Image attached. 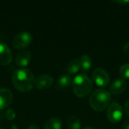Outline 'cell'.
<instances>
[{
	"mask_svg": "<svg viewBox=\"0 0 129 129\" xmlns=\"http://www.w3.org/2000/svg\"><path fill=\"white\" fill-rule=\"evenodd\" d=\"M125 112L126 115L129 116V99H128L125 103Z\"/></svg>",
	"mask_w": 129,
	"mask_h": 129,
	"instance_id": "20",
	"label": "cell"
},
{
	"mask_svg": "<svg viewBox=\"0 0 129 129\" xmlns=\"http://www.w3.org/2000/svg\"><path fill=\"white\" fill-rule=\"evenodd\" d=\"M0 129H3V128H0Z\"/></svg>",
	"mask_w": 129,
	"mask_h": 129,
	"instance_id": "26",
	"label": "cell"
},
{
	"mask_svg": "<svg viewBox=\"0 0 129 129\" xmlns=\"http://www.w3.org/2000/svg\"><path fill=\"white\" fill-rule=\"evenodd\" d=\"M67 124L70 129H80L81 128V122L79 119L74 115L69 117Z\"/></svg>",
	"mask_w": 129,
	"mask_h": 129,
	"instance_id": "15",
	"label": "cell"
},
{
	"mask_svg": "<svg viewBox=\"0 0 129 129\" xmlns=\"http://www.w3.org/2000/svg\"><path fill=\"white\" fill-rule=\"evenodd\" d=\"M27 129H40V128H39V127L38 125H32L29 126Z\"/></svg>",
	"mask_w": 129,
	"mask_h": 129,
	"instance_id": "23",
	"label": "cell"
},
{
	"mask_svg": "<svg viewBox=\"0 0 129 129\" xmlns=\"http://www.w3.org/2000/svg\"><path fill=\"white\" fill-rule=\"evenodd\" d=\"M111 94L104 89L95 90L89 98V104L91 109L97 112L105 110L110 105Z\"/></svg>",
	"mask_w": 129,
	"mask_h": 129,
	"instance_id": "3",
	"label": "cell"
},
{
	"mask_svg": "<svg viewBox=\"0 0 129 129\" xmlns=\"http://www.w3.org/2000/svg\"><path fill=\"white\" fill-rule=\"evenodd\" d=\"M12 53L8 45L0 42V65L5 66L9 64L12 60Z\"/></svg>",
	"mask_w": 129,
	"mask_h": 129,
	"instance_id": "7",
	"label": "cell"
},
{
	"mask_svg": "<svg viewBox=\"0 0 129 129\" xmlns=\"http://www.w3.org/2000/svg\"><path fill=\"white\" fill-rule=\"evenodd\" d=\"M5 116H6V118H7L8 120L11 121V120H13V119H15V117H16V113H15V112H14V110L13 109L10 108V109H8V110H7Z\"/></svg>",
	"mask_w": 129,
	"mask_h": 129,
	"instance_id": "18",
	"label": "cell"
},
{
	"mask_svg": "<svg viewBox=\"0 0 129 129\" xmlns=\"http://www.w3.org/2000/svg\"><path fill=\"white\" fill-rule=\"evenodd\" d=\"M32 42V36L29 33L23 31L14 37L12 45L16 49H22L27 47Z\"/></svg>",
	"mask_w": 129,
	"mask_h": 129,
	"instance_id": "5",
	"label": "cell"
},
{
	"mask_svg": "<svg viewBox=\"0 0 129 129\" xmlns=\"http://www.w3.org/2000/svg\"><path fill=\"white\" fill-rule=\"evenodd\" d=\"M13 101V94L11 91L6 88H0V110L8 107Z\"/></svg>",
	"mask_w": 129,
	"mask_h": 129,
	"instance_id": "8",
	"label": "cell"
},
{
	"mask_svg": "<svg viewBox=\"0 0 129 129\" xmlns=\"http://www.w3.org/2000/svg\"><path fill=\"white\" fill-rule=\"evenodd\" d=\"M12 82L17 90L24 92L33 88L35 79L33 74L29 70L20 69L14 72Z\"/></svg>",
	"mask_w": 129,
	"mask_h": 129,
	"instance_id": "1",
	"label": "cell"
},
{
	"mask_svg": "<svg viewBox=\"0 0 129 129\" xmlns=\"http://www.w3.org/2000/svg\"><path fill=\"white\" fill-rule=\"evenodd\" d=\"M80 69H81V63H80L79 58H74V59H73L69 63L68 67H67V71L70 74L76 73Z\"/></svg>",
	"mask_w": 129,
	"mask_h": 129,
	"instance_id": "13",
	"label": "cell"
},
{
	"mask_svg": "<svg viewBox=\"0 0 129 129\" xmlns=\"http://www.w3.org/2000/svg\"><path fill=\"white\" fill-rule=\"evenodd\" d=\"M79 60L81 63V69L83 71H87L91 69L92 66V60L89 55L84 54L79 58Z\"/></svg>",
	"mask_w": 129,
	"mask_h": 129,
	"instance_id": "14",
	"label": "cell"
},
{
	"mask_svg": "<svg viewBox=\"0 0 129 129\" xmlns=\"http://www.w3.org/2000/svg\"><path fill=\"white\" fill-rule=\"evenodd\" d=\"M92 79L94 82L99 87L105 88L110 82V78L108 73L101 68L95 69L92 73Z\"/></svg>",
	"mask_w": 129,
	"mask_h": 129,
	"instance_id": "4",
	"label": "cell"
},
{
	"mask_svg": "<svg viewBox=\"0 0 129 129\" xmlns=\"http://www.w3.org/2000/svg\"><path fill=\"white\" fill-rule=\"evenodd\" d=\"M113 2L116 3V4H121V5H125L129 3V1H114Z\"/></svg>",
	"mask_w": 129,
	"mask_h": 129,
	"instance_id": "22",
	"label": "cell"
},
{
	"mask_svg": "<svg viewBox=\"0 0 129 129\" xmlns=\"http://www.w3.org/2000/svg\"><path fill=\"white\" fill-rule=\"evenodd\" d=\"M123 52H124L128 57H129V42H127V43L124 45V47H123Z\"/></svg>",
	"mask_w": 129,
	"mask_h": 129,
	"instance_id": "19",
	"label": "cell"
},
{
	"mask_svg": "<svg viewBox=\"0 0 129 129\" xmlns=\"http://www.w3.org/2000/svg\"><path fill=\"white\" fill-rule=\"evenodd\" d=\"M123 116V108L118 103L112 104L107 110V118L111 123L119 122Z\"/></svg>",
	"mask_w": 129,
	"mask_h": 129,
	"instance_id": "6",
	"label": "cell"
},
{
	"mask_svg": "<svg viewBox=\"0 0 129 129\" xmlns=\"http://www.w3.org/2000/svg\"><path fill=\"white\" fill-rule=\"evenodd\" d=\"M122 129H129V119L125 122L122 126Z\"/></svg>",
	"mask_w": 129,
	"mask_h": 129,
	"instance_id": "21",
	"label": "cell"
},
{
	"mask_svg": "<svg viewBox=\"0 0 129 129\" xmlns=\"http://www.w3.org/2000/svg\"><path fill=\"white\" fill-rule=\"evenodd\" d=\"M74 94L78 98L87 97L93 89V83L91 79L84 73L77 75L72 83Z\"/></svg>",
	"mask_w": 129,
	"mask_h": 129,
	"instance_id": "2",
	"label": "cell"
},
{
	"mask_svg": "<svg viewBox=\"0 0 129 129\" xmlns=\"http://www.w3.org/2000/svg\"><path fill=\"white\" fill-rule=\"evenodd\" d=\"M58 84H59V85H60V87H63V88L69 87V86L72 84L71 77H70V76H67V75H64V76H61V77L59 79Z\"/></svg>",
	"mask_w": 129,
	"mask_h": 129,
	"instance_id": "16",
	"label": "cell"
},
{
	"mask_svg": "<svg viewBox=\"0 0 129 129\" xmlns=\"http://www.w3.org/2000/svg\"><path fill=\"white\" fill-rule=\"evenodd\" d=\"M61 120L57 117L50 118L45 123V129H61Z\"/></svg>",
	"mask_w": 129,
	"mask_h": 129,
	"instance_id": "12",
	"label": "cell"
},
{
	"mask_svg": "<svg viewBox=\"0 0 129 129\" xmlns=\"http://www.w3.org/2000/svg\"><path fill=\"white\" fill-rule=\"evenodd\" d=\"M119 75L123 79H129V63H125L119 68Z\"/></svg>",
	"mask_w": 129,
	"mask_h": 129,
	"instance_id": "17",
	"label": "cell"
},
{
	"mask_svg": "<svg viewBox=\"0 0 129 129\" xmlns=\"http://www.w3.org/2000/svg\"><path fill=\"white\" fill-rule=\"evenodd\" d=\"M11 129H17V126L15 125H11Z\"/></svg>",
	"mask_w": 129,
	"mask_h": 129,
	"instance_id": "24",
	"label": "cell"
},
{
	"mask_svg": "<svg viewBox=\"0 0 129 129\" xmlns=\"http://www.w3.org/2000/svg\"><path fill=\"white\" fill-rule=\"evenodd\" d=\"M127 88L126 81L122 78H118L113 82L110 87V93L114 95L120 94L125 91Z\"/></svg>",
	"mask_w": 129,
	"mask_h": 129,
	"instance_id": "9",
	"label": "cell"
},
{
	"mask_svg": "<svg viewBox=\"0 0 129 129\" xmlns=\"http://www.w3.org/2000/svg\"><path fill=\"white\" fill-rule=\"evenodd\" d=\"M84 129H96V128H93V127H91V126H88V127L85 128Z\"/></svg>",
	"mask_w": 129,
	"mask_h": 129,
	"instance_id": "25",
	"label": "cell"
},
{
	"mask_svg": "<svg viewBox=\"0 0 129 129\" xmlns=\"http://www.w3.org/2000/svg\"><path fill=\"white\" fill-rule=\"evenodd\" d=\"M31 59V54L29 51H21L16 56L15 63L19 67H26L29 64Z\"/></svg>",
	"mask_w": 129,
	"mask_h": 129,
	"instance_id": "11",
	"label": "cell"
},
{
	"mask_svg": "<svg viewBox=\"0 0 129 129\" xmlns=\"http://www.w3.org/2000/svg\"><path fill=\"white\" fill-rule=\"evenodd\" d=\"M53 82H54L53 78L51 76L47 74H43L38 76L36 79L34 84L39 89L44 90L50 88L52 85Z\"/></svg>",
	"mask_w": 129,
	"mask_h": 129,
	"instance_id": "10",
	"label": "cell"
}]
</instances>
